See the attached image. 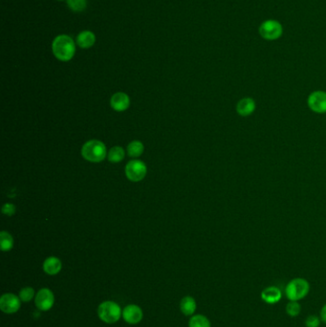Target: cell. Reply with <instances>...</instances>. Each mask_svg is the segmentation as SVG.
Instances as JSON below:
<instances>
[{
  "label": "cell",
  "instance_id": "obj_1",
  "mask_svg": "<svg viewBox=\"0 0 326 327\" xmlns=\"http://www.w3.org/2000/svg\"><path fill=\"white\" fill-rule=\"evenodd\" d=\"M52 51L54 56L59 60L69 61L76 53L75 41L67 35H59L53 40Z\"/></svg>",
  "mask_w": 326,
  "mask_h": 327
},
{
  "label": "cell",
  "instance_id": "obj_2",
  "mask_svg": "<svg viewBox=\"0 0 326 327\" xmlns=\"http://www.w3.org/2000/svg\"><path fill=\"white\" fill-rule=\"evenodd\" d=\"M82 155L89 162L100 163L105 160L106 147L104 143L98 140H91L85 144L82 149Z\"/></svg>",
  "mask_w": 326,
  "mask_h": 327
},
{
  "label": "cell",
  "instance_id": "obj_3",
  "mask_svg": "<svg viewBox=\"0 0 326 327\" xmlns=\"http://www.w3.org/2000/svg\"><path fill=\"white\" fill-rule=\"evenodd\" d=\"M310 291V285L306 279H292L285 288V295L291 301H298L305 298Z\"/></svg>",
  "mask_w": 326,
  "mask_h": 327
},
{
  "label": "cell",
  "instance_id": "obj_4",
  "mask_svg": "<svg viewBox=\"0 0 326 327\" xmlns=\"http://www.w3.org/2000/svg\"><path fill=\"white\" fill-rule=\"evenodd\" d=\"M98 316L106 323H115L123 316L122 309L114 301H105L98 308Z\"/></svg>",
  "mask_w": 326,
  "mask_h": 327
},
{
  "label": "cell",
  "instance_id": "obj_5",
  "mask_svg": "<svg viewBox=\"0 0 326 327\" xmlns=\"http://www.w3.org/2000/svg\"><path fill=\"white\" fill-rule=\"evenodd\" d=\"M282 26L277 20H266L259 27L260 36L267 40H276L279 39L282 36Z\"/></svg>",
  "mask_w": 326,
  "mask_h": 327
},
{
  "label": "cell",
  "instance_id": "obj_6",
  "mask_svg": "<svg viewBox=\"0 0 326 327\" xmlns=\"http://www.w3.org/2000/svg\"><path fill=\"white\" fill-rule=\"evenodd\" d=\"M125 174L130 181L139 182L146 174V166L140 160H132L126 165Z\"/></svg>",
  "mask_w": 326,
  "mask_h": 327
},
{
  "label": "cell",
  "instance_id": "obj_7",
  "mask_svg": "<svg viewBox=\"0 0 326 327\" xmlns=\"http://www.w3.org/2000/svg\"><path fill=\"white\" fill-rule=\"evenodd\" d=\"M307 105L313 112L317 114L326 113V92L324 91H314L307 99Z\"/></svg>",
  "mask_w": 326,
  "mask_h": 327
},
{
  "label": "cell",
  "instance_id": "obj_8",
  "mask_svg": "<svg viewBox=\"0 0 326 327\" xmlns=\"http://www.w3.org/2000/svg\"><path fill=\"white\" fill-rule=\"evenodd\" d=\"M21 299L14 294H4L0 298V309L5 314H14L20 310Z\"/></svg>",
  "mask_w": 326,
  "mask_h": 327
},
{
  "label": "cell",
  "instance_id": "obj_9",
  "mask_svg": "<svg viewBox=\"0 0 326 327\" xmlns=\"http://www.w3.org/2000/svg\"><path fill=\"white\" fill-rule=\"evenodd\" d=\"M35 302L39 310L48 311L53 307L55 302V297L53 292L48 288L40 289L38 294L36 295Z\"/></svg>",
  "mask_w": 326,
  "mask_h": 327
},
{
  "label": "cell",
  "instance_id": "obj_10",
  "mask_svg": "<svg viewBox=\"0 0 326 327\" xmlns=\"http://www.w3.org/2000/svg\"><path fill=\"white\" fill-rule=\"evenodd\" d=\"M143 311L138 305L129 304L123 310V317L129 324H137L143 318Z\"/></svg>",
  "mask_w": 326,
  "mask_h": 327
},
{
  "label": "cell",
  "instance_id": "obj_11",
  "mask_svg": "<svg viewBox=\"0 0 326 327\" xmlns=\"http://www.w3.org/2000/svg\"><path fill=\"white\" fill-rule=\"evenodd\" d=\"M257 108V104L253 98L245 97L238 101L236 104V112L241 117L251 116Z\"/></svg>",
  "mask_w": 326,
  "mask_h": 327
},
{
  "label": "cell",
  "instance_id": "obj_12",
  "mask_svg": "<svg viewBox=\"0 0 326 327\" xmlns=\"http://www.w3.org/2000/svg\"><path fill=\"white\" fill-rule=\"evenodd\" d=\"M110 104L114 110L122 112L129 107L130 100H129V97L127 96L125 93L119 92L112 96Z\"/></svg>",
  "mask_w": 326,
  "mask_h": 327
},
{
  "label": "cell",
  "instance_id": "obj_13",
  "mask_svg": "<svg viewBox=\"0 0 326 327\" xmlns=\"http://www.w3.org/2000/svg\"><path fill=\"white\" fill-rule=\"evenodd\" d=\"M281 297H282V294H281L280 290L275 286L267 287L261 292L262 300L268 304L277 303L281 299Z\"/></svg>",
  "mask_w": 326,
  "mask_h": 327
},
{
  "label": "cell",
  "instance_id": "obj_14",
  "mask_svg": "<svg viewBox=\"0 0 326 327\" xmlns=\"http://www.w3.org/2000/svg\"><path fill=\"white\" fill-rule=\"evenodd\" d=\"M96 42V36L91 31H83L77 37V44L83 49L91 48Z\"/></svg>",
  "mask_w": 326,
  "mask_h": 327
},
{
  "label": "cell",
  "instance_id": "obj_15",
  "mask_svg": "<svg viewBox=\"0 0 326 327\" xmlns=\"http://www.w3.org/2000/svg\"><path fill=\"white\" fill-rule=\"evenodd\" d=\"M62 268V264L61 261L58 260V258L55 257H51L48 258L47 260L44 261L43 263V270L46 274H48L50 276H54L57 275L60 270Z\"/></svg>",
  "mask_w": 326,
  "mask_h": 327
},
{
  "label": "cell",
  "instance_id": "obj_16",
  "mask_svg": "<svg viewBox=\"0 0 326 327\" xmlns=\"http://www.w3.org/2000/svg\"><path fill=\"white\" fill-rule=\"evenodd\" d=\"M180 309L183 314L186 316H192L196 310V301L192 297H185L182 298L180 303Z\"/></svg>",
  "mask_w": 326,
  "mask_h": 327
},
{
  "label": "cell",
  "instance_id": "obj_17",
  "mask_svg": "<svg viewBox=\"0 0 326 327\" xmlns=\"http://www.w3.org/2000/svg\"><path fill=\"white\" fill-rule=\"evenodd\" d=\"M125 158V150L121 146H114L108 152V160L111 163H119Z\"/></svg>",
  "mask_w": 326,
  "mask_h": 327
},
{
  "label": "cell",
  "instance_id": "obj_18",
  "mask_svg": "<svg viewBox=\"0 0 326 327\" xmlns=\"http://www.w3.org/2000/svg\"><path fill=\"white\" fill-rule=\"evenodd\" d=\"M189 327H211V325L208 317L203 315H195L190 319Z\"/></svg>",
  "mask_w": 326,
  "mask_h": 327
},
{
  "label": "cell",
  "instance_id": "obj_19",
  "mask_svg": "<svg viewBox=\"0 0 326 327\" xmlns=\"http://www.w3.org/2000/svg\"><path fill=\"white\" fill-rule=\"evenodd\" d=\"M144 152V144L140 141H133L127 146V153L131 157H139Z\"/></svg>",
  "mask_w": 326,
  "mask_h": 327
},
{
  "label": "cell",
  "instance_id": "obj_20",
  "mask_svg": "<svg viewBox=\"0 0 326 327\" xmlns=\"http://www.w3.org/2000/svg\"><path fill=\"white\" fill-rule=\"evenodd\" d=\"M0 237H1V250L4 252L10 251L14 246V240L10 233H8L7 231H2Z\"/></svg>",
  "mask_w": 326,
  "mask_h": 327
},
{
  "label": "cell",
  "instance_id": "obj_21",
  "mask_svg": "<svg viewBox=\"0 0 326 327\" xmlns=\"http://www.w3.org/2000/svg\"><path fill=\"white\" fill-rule=\"evenodd\" d=\"M68 7L73 12H83L87 9V0H66Z\"/></svg>",
  "mask_w": 326,
  "mask_h": 327
},
{
  "label": "cell",
  "instance_id": "obj_22",
  "mask_svg": "<svg viewBox=\"0 0 326 327\" xmlns=\"http://www.w3.org/2000/svg\"><path fill=\"white\" fill-rule=\"evenodd\" d=\"M301 311L300 304L297 301H291L288 303L286 306V313L290 317H297L299 315Z\"/></svg>",
  "mask_w": 326,
  "mask_h": 327
},
{
  "label": "cell",
  "instance_id": "obj_23",
  "mask_svg": "<svg viewBox=\"0 0 326 327\" xmlns=\"http://www.w3.org/2000/svg\"><path fill=\"white\" fill-rule=\"evenodd\" d=\"M35 298V290L32 287H25L20 290V298L23 302H29Z\"/></svg>",
  "mask_w": 326,
  "mask_h": 327
},
{
  "label": "cell",
  "instance_id": "obj_24",
  "mask_svg": "<svg viewBox=\"0 0 326 327\" xmlns=\"http://www.w3.org/2000/svg\"><path fill=\"white\" fill-rule=\"evenodd\" d=\"M320 324V319L315 315H311L305 319L306 327H318Z\"/></svg>",
  "mask_w": 326,
  "mask_h": 327
},
{
  "label": "cell",
  "instance_id": "obj_25",
  "mask_svg": "<svg viewBox=\"0 0 326 327\" xmlns=\"http://www.w3.org/2000/svg\"><path fill=\"white\" fill-rule=\"evenodd\" d=\"M2 212L6 215H13L16 212V207L13 204H5L2 208Z\"/></svg>",
  "mask_w": 326,
  "mask_h": 327
},
{
  "label": "cell",
  "instance_id": "obj_26",
  "mask_svg": "<svg viewBox=\"0 0 326 327\" xmlns=\"http://www.w3.org/2000/svg\"><path fill=\"white\" fill-rule=\"evenodd\" d=\"M320 320L326 323V304L320 310Z\"/></svg>",
  "mask_w": 326,
  "mask_h": 327
},
{
  "label": "cell",
  "instance_id": "obj_27",
  "mask_svg": "<svg viewBox=\"0 0 326 327\" xmlns=\"http://www.w3.org/2000/svg\"><path fill=\"white\" fill-rule=\"evenodd\" d=\"M58 1H63V0H58Z\"/></svg>",
  "mask_w": 326,
  "mask_h": 327
}]
</instances>
